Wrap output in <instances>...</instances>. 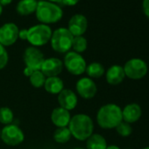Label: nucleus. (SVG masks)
I'll use <instances>...</instances> for the list:
<instances>
[{
  "mask_svg": "<svg viewBox=\"0 0 149 149\" xmlns=\"http://www.w3.org/2000/svg\"><path fill=\"white\" fill-rule=\"evenodd\" d=\"M68 129L72 136L78 140L84 141L87 140L93 134L94 124L90 116L80 113L70 118Z\"/></svg>",
  "mask_w": 149,
  "mask_h": 149,
  "instance_id": "f257e3e1",
  "label": "nucleus"
},
{
  "mask_svg": "<svg viewBox=\"0 0 149 149\" xmlns=\"http://www.w3.org/2000/svg\"><path fill=\"white\" fill-rule=\"evenodd\" d=\"M97 121L103 129H113L123 121L122 109L115 104L103 105L97 111Z\"/></svg>",
  "mask_w": 149,
  "mask_h": 149,
  "instance_id": "f03ea898",
  "label": "nucleus"
},
{
  "mask_svg": "<svg viewBox=\"0 0 149 149\" xmlns=\"http://www.w3.org/2000/svg\"><path fill=\"white\" fill-rule=\"evenodd\" d=\"M35 14L40 24L48 26L49 24L59 22L63 16V12L57 4L49 2L47 0H40L38 1Z\"/></svg>",
  "mask_w": 149,
  "mask_h": 149,
  "instance_id": "7ed1b4c3",
  "label": "nucleus"
},
{
  "mask_svg": "<svg viewBox=\"0 0 149 149\" xmlns=\"http://www.w3.org/2000/svg\"><path fill=\"white\" fill-rule=\"evenodd\" d=\"M74 36L68 30V28L60 27L52 33L50 43L52 48L60 54L69 52L72 47Z\"/></svg>",
  "mask_w": 149,
  "mask_h": 149,
  "instance_id": "20e7f679",
  "label": "nucleus"
},
{
  "mask_svg": "<svg viewBox=\"0 0 149 149\" xmlns=\"http://www.w3.org/2000/svg\"><path fill=\"white\" fill-rule=\"evenodd\" d=\"M52 29L49 26L38 24L27 29V41L33 47H41L50 41Z\"/></svg>",
  "mask_w": 149,
  "mask_h": 149,
  "instance_id": "39448f33",
  "label": "nucleus"
},
{
  "mask_svg": "<svg viewBox=\"0 0 149 149\" xmlns=\"http://www.w3.org/2000/svg\"><path fill=\"white\" fill-rule=\"evenodd\" d=\"M125 77L132 80H140L144 78L148 71L147 64L139 58H132L127 61L123 67Z\"/></svg>",
  "mask_w": 149,
  "mask_h": 149,
  "instance_id": "423d86ee",
  "label": "nucleus"
},
{
  "mask_svg": "<svg viewBox=\"0 0 149 149\" xmlns=\"http://www.w3.org/2000/svg\"><path fill=\"white\" fill-rule=\"evenodd\" d=\"M64 66L68 73L74 76H80L85 72L87 63L80 54L69 51L64 57Z\"/></svg>",
  "mask_w": 149,
  "mask_h": 149,
  "instance_id": "0eeeda50",
  "label": "nucleus"
},
{
  "mask_svg": "<svg viewBox=\"0 0 149 149\" xmlns=\"http://www.w3.org/2000/svg\"><path fill=\"white\" fill-rule=\"evenodd\" d=\"M1 139L8 146H18L25 139L22 130L17 125H7L1 131Z\"/></svg>",
  "mask_w": 149,
  "mask_h": 149,
  "instance_id": "6e6552de",
  "label": "nucleus"
},
{
  "mask_svg": "<svg viewBox=\"0 0 149 149\" xmlns=\"http://www.w3.org/2000/svg\"><path fill=\"white\" fill-rule=\"evenodd\" d=\"M23 60L26 67L31 68L33 70H40V68L45 60L43 53L35 47H27L23 54Z\"/></svg>",
  "mask_w": 149,
  "mask_h": 149,
  "instance_id": "1a4fd4ad",
  "label": "nucleus"
},
{
  "mask_svg": "<svg viewBox=\"0 0 149 149\" xmlns=\"http://www.w3.org/2000/svg\"><path fill=\"white\" fill-rule=\"evenodd\" d=\"M19 29L14 23H6L0 27V44L9 47L13 45L19 39Z\"/></svg>",
  "mask_w": 149,
  "mask_h": 149,
  "instance_id": "9d476101",
  "label": "nucleus"
},
{
  "mask_svg": "<svg viewBox=\"0 0 149 149\" xmlns=\"http://www.w3.org/2000/svg\"><path fill=\"white\" fill-rule=\"evenodd\" d=\"M88 28V19L83 14L73 15L68 23V30L71 34L76 36H83Z\"/></svg>",
  "mask_w": 149,
  "mask_h": 149,
  "instance_id": "9b49d317",
  "label": "nucleus"
},
{
  "mask_svg": "<svg viewBox=\"0 0 149 149\" xmlns=\"http://www.w3.org/2000/svg\"><path fill=\"white\" fill-rule=\"evenodd\" d=\"M76 89L78 95L84 99L93 98L97 92V87L95 82L90 77H82L79 79L77 83Z\"/></svg>",
  "mask_w": 149,
  "mask_h": 149,
  "instance_id": "f8f14e48",
  "label": "nucleus"
},
{
  "mask_svg": "<svg viewBox=\"0 0 149 149\" xmlns=\"http://www.w3.org/2000/svg\"><path fill=\"white\" fill-rule=\"evenodd\" d=\"M63 68V62L54 57H51L48 59H45L43 64L40 68V71L44 74L46 77H58L62 71Z\"/></svg>",
  "mask_w": 149,
  "mask_h": 149,
  "instance_id": "ddd939ff",
  "label": "nucleus"
},
{
  "mask_svg": "<svg viewBox=\"0 0 149 149\" xmlns=\"http://www.w3.org/2000/svg\"><path fill=\"white\" fill-rule=\"evenodd\" d=\"M58 103L60 107L69 111L70 110H74L76 108L78 103V98L77 94L71 90L63 89L58 94Z\"/></svg>",
  "mask_w": 149,
  "mask_h": 149,
  "instance_id": "4468645a",
  "label": "nucleus"
},
{
  "mask_svg": "<svg viewBox=\"0 0 149 149\" xmlns=\"http://www.w3.org/2000/svg\"><path fill=\"white\" fill-rule=\"evenodd\" d=\"M142 115V110L140 106L138 104L132 103L125 106V108L122 110V117L123 121L132 124L137 122Z\"/></svg>",
  "mask_w": 149,
  "mask_h": 149,
  "instance_id": "2eb2a0df",
  "label": "nucleus"
},
{
  "mask_svg": "<svg viewBox=\"0 0 149 149\" xmlns=\"http://www.w3.org/2000/svg\"><path fill=\"white\" fill-rule=\"evenodd\" d=\"M105 77L107 83L111 85H118L121 84L125 78L123 67L120 65H112L107 69Z\"/></svg>",
  "mask_w": 149,
  "mask_h": 149,
  "instance_id": "dca6fc26",
  "label": "nucleus"
},
{
  "mask_svg": "<svg viewBox=\"0 0 149 149\" xmlns=\"http://www.w3.org/2000/svg\"><path fill=\"white\" fill-rule=\"evenodd\" d=\"M70 118L71 116L69 111L61 107L54 109L51 113V120L57 127H67L69 124Z\"/></svg>",
  "mask_w": 149,
  "mask_h": 149,
  "instance_id": "f3484780",
  "label": "nucleus"
},
{
  "mask_svg": "<svg viewBox=\"0 0 149 149\" xmlns=\"http://www.w3.org/2000/svg\"><path fill=\"white\" fill-rule=\"evenodd\" d=\"M37 6V0H20L16 6V11L21 16H28L35 13Z\"/></svg>",
  "mask_w": 149,
  "mask_h": 149,
  "instance_id": "a211bd4d",
  "label": "nucleus"
},
{
  "mask_svg": "<svg viewBox=\"0 0 149 149\" xmlns=\"http://www.w3.org/2000/svg\"><path fill=\"white\" fill-rule=\"evenodd\" d=\"M44 88L47 92L56 95L59 94L64 89V84L63 81L58 77H47L44 84Z\"/></svg>",
  "mask_w": 149,
  "mask_h": 149,
  "instance_id": "6ab92c4d",
  "label": "nucleus"
},
{
  "mask_svg": "<svg viewBox=\"0 0 149 149\" xmlns=\"http://www.w3.org/2000/svg\"><path fill=\"white\" fill-rule=\"evenodd\" d=\"M87 149H106L107 142L106 139L100 134H92L86 142Z\"/></svg>",
  "mask_w": 149,
  "mask_h": 149,
  "instance_id": "aec40b11",
  "label": "nucleus"
},
{
  "mask_svg": "<svg viewBox=\"0 0 149 149\" xmlns=\"http://www.w3.org/2000/svg\"><path fill=\"white\" fill-rule=\"evenodd\" d=\"M85 72L91 78H99L104 74V66L99 62H91L86 67Z\"/></svg>",
  "mask_w": 149,
  "mask_h": 149,
  "instance_id": "412c9836",
  "label": "nucleus"
},
{
  "mask_svg": "<svg viewBox=\"0 0 149 149\" xmlns=\"http://www.w3.org/2000/svg\"><path fill=\"white\" fill-rule=\"evenodd\" d=\"M71 132L68 127H58L54 133V139L57 143H67L71 138Z\"/></svg>",
  "mask_w": 149,
  "mask_h": 149,
  "instance_id": "4be33fe9",
  "label": "nucleus"
},
{
  "mask_svg": "<svg viewBox=\"0 0 149 149\" xmlns=\"http://www.w3.org/2000/svg\"><path fill=\"white\" fill-rule=\"evenodd\" d=\"M87 47H88V42L86 38H84V36L74 37L72 42V48L74 49V52L81 54L87 49Z\"/></svg>",
  "mask_w": 149,
  "mask_h": 149,
  "instance_id": "5701e85b",
  "label": "nucleus"
},
{
  "mask_svg": "<svg viewBox=\"0 0 149 149\" xmlns=\"http://www.w3.org/2000/svg\"><path fill=\"white\" fill-rule=\"evenodd\" d=\"M47 77L44 76V74L40 70H35L32 76L29 77L31 84L34 88H41L44 86Z\"/></svg>",
  "mask_w": 149,
  "mask_h": 149,
  "instance_id": "b1692460",
  "label": "nucleus"
},
{
  "mask_svg": "<svg viewBox=\"0 0 149 149\" xmlns=\"http://www.w3.org/2000/svg\"><path fill=\"white\" fill-rule=\"evenodd\" d=\"M14 119L13 111L8 107L0 108V123L4 125H11Z\"/></svg>",
  "mask_w": 149,
  "mask_h": 149,
  "instance_id": "393cba45",
  "label": "nucleus"
},
{
  "mask_svg": "<svg viewBox=\"0 0 149 149\" xmlns=\"http://www.w3.org/2000/svg\"><path fill=\"white\" fill-rule=\"evenodd\" d=\"M116 131L121 137H128L132 134V128L131 126V124H128L125 121H122L116 127Z\"/></svg>",
  "mask_w": 149,
  "mask_h": 149,
  "instance_id": "a878e982",
  "label": "nucleus"
},
{
  "mask_svg": "<svg viewBox=\"0 0 149 149\" xmlns=\"http://www.w3.org/2000/svg\"><path fill=\"white\" fill-rule=\"evenodd\" d=\"M9 61L8 53L4 46L0 44V69H3L6 67Z\"/></svg>",
  "mask_w": 149,
  "mask_h": 149,
  "instance_id": "bb28decb",
  "label": "nucleus"
},
{
  "mask_svg": "<svg viewBox=\"0 0 149 149\" xmlns=\"http://www.w3.org/2000/svg\"><path fill=\"white\" fill-rule=\"evenodd\" d=\"M142 9H143L144 14L149 19V0H143Z\"/></svg>",
  "mask_w": 149,
  "mask_h": 149,
  "instance_id": "cd10ccee",
  "label": "nucleus"
},
{
  "mask_svg": "<svg viewBox=\"0 0 149 149\" xmlns=\"http://www.w3.org/2000/svg\"><path fill=\"white\" fill-rule=\"evenodd\" d=\"M80 0H61V4L66 6H76Z\"/></svg>",
  "mask_w": 149,
  "mask_h": 149,
  "instance_id": "c85d7f7f",
  "label": "nucleus"
},
{
  "mask_svg": "<svg viewBox=\"0 0 149 149\" xmlns=\"http://www.w3.org/2000/svg\"><path fill=\"white\" fill-rule=\"evenodd\" d=\"M19 39L26 40H27V29H22L19 32Z\"/></svg>",
  "mask_w": 149,
  "mask_h": 149,
  "instance_id": "c756f323",
  "label": "nucleus"
},
{
  "mask_svg": "<svg viewBox=\"0 0 149 149\" xmlns=\"http://www.w3.org/2000/svg\"><path fill=\"white\" fill-rule=\"evenodd\" d=\"M35 70H33V69H32L31 68H28V67H26L25 68V69H24V71H23V73H24V74L26 77H30L32 74H33V73L34 72Z\"/></svg>",
  "mask_w": 149,
  "mask_h": 149,
  "instance_id": "7c9ffc66",
  "label": "nucleus"
},
{
  "mask_svg": "<svg viewBox=\"0 0 149 149\" xmlns=\"http://www.w3.org/2000/svg\"><path fill=\"white\" fill-rule=\"evenodd\" d=\"M13 2V0H0V5L2 6H9Z\"/></svg>",
  "mask_w": 149,
  "mask_h": 149,
  "instance_id": "2f4dec72",
  "label": "nucleus"
},
{
  "mask_svg": "<svg viewBox=\"0 0 149 149\" xmlns=\"http://www.w3.org/2000/svg\"><path fill=\"white\" fill-rule=\"evenodd\" d=\"M106 149H120L118 146L115 145H111V146H107Z\"/></svg>",
  "mask_w": 149,
  "mask_h": 149,
  "instance_id": "473e14b6",
  "label": "nucleus"
},
{
  "mask_svg": "<svg viewBox=\"0 0 149 149\" xmlns=\"http://www.w3.org/2000/svg\"><path fill=\"white\" fill-rule=\"evenodd\" d=\"M49 2H52V3H54V4H61V0H47Z\"/></svg>",
  "mask_w": 149,
  "mask_h": 149,
  "instance_id": "72a5a7b5",
  "label": "nucleus"
},
{
  "mask_svg": "<svg viewBox=\"0 0 149 149\" xmlns=\"http://www.w3.org/2000/svg\"><path fill=\"white\" fill-rule=\"evenodd\" d=\"M2 13H3V6H2L1 5H0V16H1Z\"/></svg>",
  "mask_w": 149,
  "mask_h": 149,
  "instance_id": "f704fd0d",
  "label": "nucleus"
},
{
  "mask_svg": "<svg viewBox=\"0 0 149 149\" xmlns=\"http://www.w3.org/2000/svg\"><path fill=\"white\" fill-rule=\"evenodd\" d=\"M142 149H149V146H146V147H144V148H142Z\"/></svg>",
  "mask_w": 149,
  "mask_h": 149,
  "instance_id": "c9c22d12",
  "label": "nucleus"
},
{
  "mask_svg": "<svg viewBox=\"0 0 149 149\" xmlns=\"http://www.w3.org/2000/svg\"><path fill=\"white\" fill-rule=\"evenodd\" d=\"M74 149H84V148H74Z\"/></svg>",
  "mask_w": 149,
  "mask_h": 149,
  "instance_id": "e433bc0d",
  "label": "nucleus"
},
{
  "mask_svg": "<svg viewBox=\"0 0 149 149\" xmlns=\"http://www.w3.org/2000/svg\"><path fill=\"white\" fill-rule=\"evenodd\" d=\"M0 136H1V130H0Z\"/></svg>",
  "mask_w": 149,
  "mask_h": 149,
  "instance_id": "4c0bfd02",
  "label": "nucleus"
},
{
  "mask_svg": "<svg viewBox=\"0 0 149 149\" xmlns=\"http://www.w3.org/2000/svg\"><path fill=\"white\" fill-rule=\"evenodd\" d=\"M126 149H131V148H126Z\"/></svg>",
  "mask_w": 149,
  "mask_h": 149,
  "instance_id": "58836bf2",
  "label": "nucleus"
}]
</instances>
